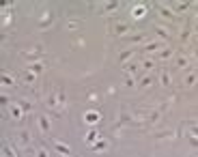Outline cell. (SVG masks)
Instances as JSON below:
<instances>
[{"instance_id": "1", "label": "cell", "mask_w": 198, "mask_h": 157, "mask_svg": "<svg viewBox=\"0 0 198 157\" xmlns=\"http://www.w3.org/2000/svg\"><path fill=\"white\" fill-rule=\"evenodd\" d=\"M144 13H147V6H144V4H142V6L138 4V6H134V11H131V15H134L136 19H140V17H144Z\"/></svg>"}, {"instance_id": "2", "label": "cell", "mask_w": 198, "mask_h": 157, "mask_svg": "<svg viewBox=\"0 0 198 157\" xmlns=\"http://www.w3.org/2000/svg\"><path fill=\"white\" fill-rule=\"evenodd\" d=\"M84 121H86V123H97L99 114L97 112H86V114H84Z\"/></svg>"}, {"instance_id": "3", "label": "cell", "mask_w": 198, "mask_h": 157, "mask_svg": "<svg viewBox=\"0 0 198 157\" xmlns=\"http://www.w3.org/2000/svg\"><path fill=\"white\" fill-rule=\"evenodd\" d=\"M114 28H116L118 35H127V32H129V26H127V24H116Z\"/></svg>"}, {"instance_id": "4", "label": "cell", "mask_w": 198, "mask_h": 157, "mask_svg": "<svg viewBox=\"0 0 198 157\" xmlns=\"http://www.w3.org/2000/svg\"><path fill=\"white\" fill-rule=\"evenodd\" d=\"M174 62H177V67H181V69H185V67H187V58H185V56H177V58H174Z\"/></svg>"}, {"instance_id": "5", "label": "cell", "mask_w": 198, "mask_h": 157, "mask_svg": "<svg viewBox=\"0 0 198 157\" xmlns=\"http://www.w3.org/2000/svg\"><path fill=\"white\" fill-rule=\"evenodd\" d=\"M134 56V50H127V52H121V56H118V60L121 62H125V60H129Z\"/></svg>"}, {"instance_id": "6", "label": "cell", "mask_w": 198, "mask_h": 157, "mask_svg": "<svg viewBox=\"0 0 198 157\" xmlns=\"http://www.w3.org/2000/svg\"><path fill=\"white\" fill-rule=\"evenodd\" d=\"M56 151L62 153V155H69V146H65L62 142H56Z\"/></svg>"}, {"instance_id": "7", "label": "cell", "mask_w": 198, "mask_h": 157, "mask_svg": "<svg viewBox=\"0 0 198 157\" xmlns=\"http://www.w3.org/2000/svg\"><path fill=\"white\" fill-rule=\"evenodd\" d=\"M196 73H187V75H185V84H187V86H192V84H196Z\"/></svg>"}, {"instance_id": "8", "label": "cell", "mask_w": 198, "mask_h": 157, "mask_svg": "<svg viewBox=\"0 0 198 157\" xmlns=\"http://www.w3.org/2000/svg\"><path fill=\"white\" fill-rule=\"evenodd\" d=\"M161 84L164 86H170V73L168 71H161Z\"/></svg>"}, {"instance_id": "9", "label": "cell", "mask_w": 198, "mask_h": 157, "mask_svg": "<svg viewBox=\"0 0 198 157\" xmlns=\"http://www.w3.org/2000/svg\"><path fill=\"white\" fill-rule=\"evenodd\" d=\"M161 48H164L161 43H148L144 50H147V52H155V50H161Z\"/></svg>"}, {"instance_id": "10", "label": "cell", "mask_w": 198, "mask_h": 157, "mask_svg": "<svg viewBox=\"0 0 198 157\" xmlns=\"http://www.w3.org/2000/svg\"><path fill=\"white\" fill-rule=\"evenodd\" d=\"M159 11H161V15H164L166 19H172V11H170V9H166V6H161Z\"/></svg>"}, {"instance_id": "11", "label": "cell", "mask_w": 198, "mask_h": 157, "mask_svg": "<svg viewBox=\"0 0 198 157\" xmlns=\"http://www.w3.org/2000/svg\"><path fill=\"white\" fill-rule=\"evenodd\" d=\"M170 56H172V50H161V52H159V58H161V60H166V58H170Z\"/></svg>"}, {"instance_id": "12", "label": "cell", "mask_w": 198, "mask_h": 157, "mask_svg": "<svg viewBox=\"0 0 198 157\" xmlns=\"http://www.w3.org/2000/svg\"><path fill=\"white\" fill-rule=\"evenodd\" d=\"M140 84H142V86H151V84H153V78H151V75L142 78V82H140Z\"/></svg>"}, {"instance_id": "13", "label": "cell", "mask_w": 198, "mask_h": 157, "mask_svg": "<svg viewBox=\"0 0 198 157\" xmlns=\"http://www.w3.org/2000/svg\"><path fill=\"white\" fill-rule=\"evenodd\" d=\"M157 35H159V37H164V39H168V37H170V35L166 32V28H159V26H157Z\"/></svg>"}, {"instance_id": "14", "label": "cell", "mask_w": 198, "mask_h": 157, "mask_svg": "<svg viewBox=\"0 0 198 157\" xmlns=\"http://www.w3.org/2000/svg\"><path fill=\"white\" fill-rule=\"evenodd\" d=\"M187 6H190L187 2H181V4H174V9H177V11H183V9H187Z\"/></svg>"}, {"instance_id": "15", "label": "cell", "mask_w": 198, "mask_h": 157, "mask_svg": "<svg viewBox=\"0 0 198 157\" xmlns=\"http://www.w3.org/2000/svg\"><path fill=\"white\" fill-rule=\"evenodd\" d=\"M95 136H97V131H95V129H91V131H88V136H86V142H91Z\"/></svg>"}, {"instance_id": "16", "label": "cell", "mask_w": 198, "mask_h": 157, "mask_svg": "<svg viewBox=\"0 0 198 157\" xmlns=\"http://www.w3.org/2000/svg\"><path fill=\"white\" fill-rule=\"evenodd\" d=\"M142 69H153V60H144L142 62Z\"/></svg>"}, {"instance_id": "17", "label": "cell", "mask_w": 198, "mask_h": 157, "mask_svg": "<svg viewBox=\"0 0 198 157\" xmlns=\"http://www.w3.org/2000/svg\"><path fill=\"white\" fill-rule=\"evenodd\" d=\"M30 69H32V71H41V69H43V67H41V62H35V65H32V67H30Z\"/></svg>"}, {"instance_id": "18", "label": "cell", "mask_w": 198, "mask_h": 157, "mask_svg": "<svg viewBox=\"0 0 198 157\" xmlns=\"http://www.w3.org/2000/svg\"><path fill=\"white\" fill-rule=\"evenodd\" d=\"M39 121H41V127H43V131H48V121H45V118H43V116H41V118H39Z\"/></svg>"}, {"instance_id": "19", "label": "cell", "mask_w": 198, "mask_h": 157, "mask_svg": "<svg viewBox=\"0 0 198 157\" xmlns=\"http://www.w3.org/2000/svg\"><path fill=\"white\" fill-rule=\"evenodd\" d=\"M2 82H4V84H13V80H11L9 75H4V78H2Z\"/></svg>"}, {"instance_id": "20", "label": "cell", "mask_w": 198, "mask_h": 157, "mask_svg": "<svg viewBox=\"0 0 198 157\" xmlns=\"http://www.w3.org/2000/svg\"><path fill=\"white\" fill-rule=\"evenodd\" d=\"M192 134H196V136H198V123H194V125H192Z\"/></svg>"}]
</instances>
